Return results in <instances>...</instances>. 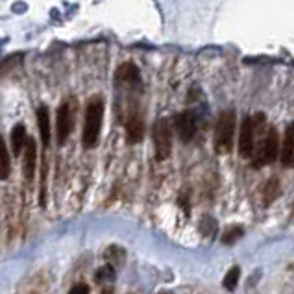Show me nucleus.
<instances>
[{
    "mask_svg": "<svg viewBox=\"0 0 294 294\" xmlns=\"http://www.w3.org/2000/svg\"><path fill=\"white\" fill-rule=\"evenodd\" d=\"M102 121H104V102L100 97L91 98L87 107H85V122H83L82 133V143L85 148H93L98 143Z\"/></svg>",
    "mask_w": 294,
    "mask_h": 294,
    "instance_id": "nucleus-1",
    "label": "nucleus"
},
{
    "mask_svg": "<svg viewBox=\"0 0 294 294\" xmlns=\"http://www.w3.org/2000/svg\"><path fill=\"white\" fill-rule=\"evenodd\" d=\"M235 137V111L233 109H224L219 115V121L215 126V152L217 154H228L233 146Z\"/></svg>",
    "mask_w": 294,
    "mask_h": 294,
    "instance_id": "nucleus-2",
    "label": "nucleus"
},
{
    "mask_svg": "<svg viewBox=\"0 0 294 294\" xmlns=\"http://www.w3.org/2000/svg\"><path fill=\"white\" fill-rule=\"evenodd\" d=\"M264 130V115L256 113L252 117H246L242 121L241 133H239V154L242 158H250L256 152V139L257 133Z\"/></svg>",
    "mask_w": 294,
    "mask_h": 294,
    "instance_id": "nucleus-3",
    "label": "nucleus"
},
{
    "mask_svg": "<svg viewBox=\"0 0 294 294\" xmlns=\"http://www.w3.org/2000/svg\"><path fill=\"white\" fill-rule=\"evenodd\" d=\"M279 150V137L278 131L274 128H266L263 131V137H261V143L259 146H256V158H254V166L256 168H261V166H266L274 163L276 158H278Z\"/></svg>",
    "mask_w": 294,
    "mask_h": 294,
    "instance_id": "nucleus-4",
    "label": "nucleus"
},
{
    "mask_svg": "<svg viewBox=\"0 0 294 294\" xmlns=\"http://www.w3.org/2000/svg\"><path fill=\"white\" fill-rule=\"evenodd\" d=\"M154 150L158 161H165L172 152V131L166 119H159L154 124Z\"/></svg>",
    "mask_w": 294,
    "mask_h": 294,
    "instance_id": "nucleus-5",
    "label": "nucleus"
},
{
    "mask_svg": "<svg viewBox=\"0 0 294 294\" xmlns=\"http://www.w3.org/2000/svg\"><path fill=\"white\" fill-rule=\"evenodd\" d=\"M74 128V111H72V104L70 102H63L58 107V122H56V130H58V144H63L68 141L70 131Z\"/></svg>",
    "mask_w": 294,
    "mask_h": 294,
    "instance_id": "nucleus-6",
    "label": "nucleus"
},
{
    "mask_svg": "<svg viewBox=\"0 0 294 294\" xmlns=\"http://www.w3.org/2000/svg\"><path fill=\"white\" fill-rule=\"evenodd\" d=\"M174 126H176V131H178V135H180V139L183 143L193 141V137L196 135V119L195 115L189 113V111L176 115Z\"/></svg>",
    "mask_w": 294,
    "mask_h": 294,
    "instance_id": "nucleus-7",
    "label": "nucleus"
},
{
    "mask_svg": "<svg viewBox=\"0 0 294 294\" xmlns=\"http://www.w3.org/2000/svg\"><path fill=\"white\" fill-rule=\"evenodd\" d=\"M281 165L285 168H294V122H291L285 130L281 144Z\"/></svg>",
    "mask_w": 294,
    "mask_h": 294,
    "instance_id": "nucleus-8",
    "label": "nucleus"
},
{
    "mask_svg": "<svg viewBox=\"0 0 294 294\" xmlns=\"http://www.w3.org/2000/svg\"><path fill=\"white\" fill-rule=\"evenodd\" d=\"M23 170H24V176H26V180L30 181L33 178V172H35V159H37V144L33 139H28V143H26V148L23 152Z\"/></svg>",
    "mask_w": 294,
    "mask_h": 294,
    "instance_id": "nucleus-9",
    "label": "nucleus"
},
{
    "mask_svg": "<svg viewBox=\"0 0 294 294\" xmlns=\"http://www.w3.org/2000/svg\"><path fill=\"white\" fill-rule=\"evenodd\" d=\"M144 135V124L141 121V117L139 115H131L130 117V121L126 122V139H128V143L135 144L139 143Z\"/></svg>",
    "mask_w": 294,
    "mask_h": 294,
    "instance_id": "nucleus-10",
    "label": "nucleus"
},
{
    "mask_svg": "<svg viewBox=\"0 0 294 294\" xmlns=\"http://www.w3.org/2000/svg\"><path fill=\"white\" fill-rule=\"evenodd\" d=\"M37 124L41 141L48 148V143H50V113H48V107L46 106H41L37 109Z\"/></svg>",
    "mask_w": 294,
    "mask_h": 294,
    "instance_id": "nucleus-11",
    "label": "nucleus"
},
{
    "mask_svg": "<svg viewBox=\"0 0 294 294\" xmlns=\"http://www.w3.org/2000/svg\"><path fill=\"white\" fill-rule=\"evenodd\" d=\"M26 143H28V135H26V128L23 124H17L13 131H11V150L15 156L23 154L24 148H26Z\"/></svg>",
    "mask_w": 294,
    "mask_h": 294,
    "instance_id": "nucleus-12",
    "label": "nucleus"
},
{
    "mask_svg": "<svg viewBox=\"0 0 294 294\" xmlns=\"http://www.w3.org/2000/svg\"><path fill=\"white\" fill-rule=\"evenodd\" d=\"M117 80L124 83H139L141 76H139V68L133 63H122L117 68Z\"/></svg>",
    "mask_w": 294,
    "mask_h": 294,
    "instance_id": "nucleus-13",
    "label": "nucleus"
},
{
    "mask_svg": "<svg viewBox=\"0 0 294 294\" xmlns=\"http://www.w3.org/2000/svg\"><path fill=\"white\" fill-rule=\"evenodd\" d=\"M279 189H281V185H279V180L278 178H270V180L266 181V185H264L263 189V202L264 205H270L276 198L279 196Z\"/></svg>",
    "mask_w": 294,
    "mask_h": 294,
    "instance_id": "nucleus-14",
    "label": "nucleus"
},
{
    "mask_svg": "<svg viewBox=\"0 0 294 294\" xmlns=\"http://www.w3.org/2000/svg\"><path fill=\"white\" fill-rule=\"evenodd\" d=\"M11 172V161H9V152L4 144V139L0 137V180H8Z\"/></svg>",
    "mask_w": 294,
    "mask_h": 294,
    "instance_id": "nucleus-15",
    "label": "nucleus"
},
{
    "mask_svg": "<svg viewBox=\"0 0 294 294\" xmlns=\"http://www.w3.org/2000/svg\"><path fill=\"white\" fill-rule=\"evenodd\" d=\"M239 278H241V268H239V266L229 268L226 278H224V289H226V291H235V287L239 283Z\"/></svg>",
    "mask_w": 294,
    "mask_h": 294,
    "instance_id": "nucleus-16",
    "label": "nucleus"
},
{
    "mask_svg": "<svg viewBox=\"0 0 294 294\" xmlns=\"http://www.w3.org/2000/svg\"><path fill=\"white\" fill-rule=\"evenodd\" d=\"M242 233H244V229H242L241 226L229 228V229H226L224 235H222V242H224V244H233V242H237L241 239Z\"/></svg>",
    "mask_w": 294,
    "mask_h": 294,
    "instance_id": "nucleus-17",
    "label": "nucleus"
},
{
    "mask_svg": "<svg viewBox=\"0 0 294 294\" xmlns=\"http://www.w3.org/2000/svg\"><path fill=\"white\" fill-rule=\"evenodd\" d=\"M115 279V270L111 264L102 266L100 270H97V281L98 283H104V281H113Z\"/></svg>",
    "mask_w": 294,
    "mask_h": 294,
    "instance_id": "nucleus-18",
    "label": "nucleus"
},
{
    "mask_svg": "<svg viewBox=\"0 0 294 294\" xmlns=\"http://www.w3.org/2000/svg\"><path fill=\"white\" fill-rule=\"evenodd\" d=\"M68 294H89V285H85V283H78L70 289V293Z\"/></svg>",
    "mask_w": 294,
    "mask_h": 294,
    "instance_id": "nucleus-19",
    "label": "nucleus"
},
{
    "mask_svg": "<svg viewBox=\"0 0 294 294\" xmlns=\"http://www.w3.org/2000/svg\"><path fill=\"white\" fill-rule=\"evenodd\" d=\"M102 294H113V291H111V289H104V291H102Z\"/></svg>",
    "mask_w": 294,
    "mask_h": 294,
    "instance_id": "nucleus-20",
    "label": "nucleus"
}]
</instances>
